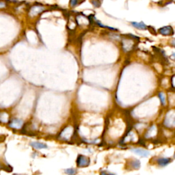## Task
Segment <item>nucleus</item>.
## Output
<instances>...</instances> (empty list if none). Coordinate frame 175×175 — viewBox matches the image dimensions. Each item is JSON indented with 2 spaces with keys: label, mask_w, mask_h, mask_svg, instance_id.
I'll list each match as a JSON object with an SVG mask.
<instances>
[{
  "label": "nucleus",
  "mask_w": 175,
  "mask_h": 175,
  "mask_svg": "<svg viewBox=\"0 0 175 175\" xmlns=\"http://www.w3.org/2000/svg\"><path fill=\"white\" fill-rule=\"evenodd\" d=\"M65 173L67 174L68 175H75L77 171L75 170L74 168H68V169H66L65 170Z\"/></svg>",
  "instance_id": "nucleus-12"
},
{
  "label": "nucleus",
  "mask_w": 175,
  "mask_h": 175,
  "mask_svg": "<svg viewBox=\"0 0 175 175\" xmlns=\"http://www.w3.org/2000/svg\"><path fill=\"white\" fill-rule=\"evenodd\" d=\"M91 3L93 4L94 6L96 8L100 7V6L101 4V0H91Z\"/></svg>",
  "instance_id": "nucleus-13"
},
{
  "label": "nucleus",
  "mask_w": 175,
  "mask_h": 175,
  "mask_svg": "<svg viewBox=\"0 0 175 175\" xmlns=\"http://www.w3.org/2000/svg\"><path fill=\"white\" fill-rule=\"evenodd\" d=\"M8 165H5L3 164V163H2L1 161H0V170H2V169H5V168H8ZM10 167V166H9Z\"/></svg>",
  "instance_id": "nucleus-15"
},
{
  "label": "nucleus",
  "mask_w": 175,
  "mask_h": 175,
  "mask_svg": "<svg viewBox=\"0 0 175 175\" xmlns=\"http://www.w3.org/2000/svg\"><path fill=\"white\" fill-rule=\"evenodd\" d=\"M13 175H21V174H13Z\"/></svg>",
  "instance_id": "nucleus-18"
},
{
  "label": "nucleus",
  "mask_w": 175,
  "mask_h": 175,
  "mask_svg": "<svg viewBox=\"0 0 175 175\" xmlns=\"http://www.w3.org/2000/svg\"><path fill=\"white\" fill-rule=\"evenodd\" d=\"M100 175H114V174H111V173H107L105 171H101Z\"/></svg>",
  "instance_id": "nucleus-17"
},
{
  "label": "nucleus",
  "mask_w": 175,
  "mask_h": 175,
  "mask_svg": "<svg viewBox=\"0 0 175 175\" xmlns=\"http://www.w3.org/2000/svg\"><path fill=\"white\" fill-rule=\"evenodd\" d=\"M30 145L32 147H33L34 149L40 150V149H45L47 148V146L45 144L38 142H30Z\"/></svg>",
  "instance_id": "nucleus-7"
},
{
  "label": "nucleus",
  "mask_w": 175,
  "mask_h": 175,
  "mask_svg": "<svg viewBox=\"0 0 175 175\" xmlns=\"http://www.w3.org/2000/svg\"><path fill=\"white\" fill-rule=\"evenodd\" d=\"M131 25L133 26L134 27L141 30H145L147 29V26L144 24L143 22H131Z\"/></svg>",
  "instance_id": "nucleus-9"
},
{
  "label": "nucleus",
  "mask_w": 175,
  "mask_h": 175,
  "mask_svg": "<svg viewBox=\"0 0 175 175\" xmlns=\"http://www.w3.org/2000/svg\"><path fill=\"white\" fill-rule=\"evenodd\" d=\"M131 165L133 169H139L140 167V162L138 159H135L134 161H131Z\"/></svg>",
  "instance_id": "nucleus-10"
},
{
  "label": "nucleus",
  "mask_w": 175,
  "mask_h": 175,
  "mask_svg": "<svg viewBox=\"0 0 175 175\" xmlns=\"http://www.w3.org/2000/svg\"><path fill=\"white\" fill-rule=\"evenodd\" d=\"M79 0H70V6H71V7L77 6H78L79 4Z\"/></svg>",
  "instance_id": "nucleus-14"
},
{
  "label": "nucleus",
  "mask_w": 175,
  "mask_h": 175,
  "mask_svg": "<svg viewBox=\"0 0 175 175\" xmlns=\"http://www.w3.org/2000/svg\"><path fill=\"white\" fill-rule=\"evenodd\" d=\"M44 10V7L40 6H33L31 8V10H30V15L31 17H35L36 15L42 13Z\"/></svg>",
  "instance_id": "nucleus-4"
},
{
  "label": "nucleus",
  "mask_w": 175,
  "mask_h": 175,
  "mask_svg": "<svg viewBox=\"0 0 175 175\" xmlns=\"http://www.w3.org/2000/svg\"><path fill=\"white\" fill-rule=\"evenodd\" d=\"M158 96L159 97V99H160V100H161V102L162 105H165V103H166V101H165V97L164 93H159L158 94Z\"/></svg>",
  "instance_id": "nucleus-11"
},
{
  "label": "nucleus",
  "mask_w": 175,
  "mask_h": 175,
  "mask_svg": "<svg viewBox=\"0 0 175 175\" xmlns=\"http://www.w3.org/2000/svg\"><path fill=\"white\" fill-rule=\"evenodd\" d=\"M172 159L170 158H164V157H161V158H159L157 161V164L159 165H160L161 167L165 166L168 164H170L171 162Z\"/></svg>",
  "instance_id": "nucleus-8"
},
{
  "label": "nucleus",
  "mask_w": 175,
  "mask_h": 175,
  "mask_svg": "<svg viewBox=\"0 0 175 175\" xmlns=\"http://www.w3.org/2000/svg\"><path fill=\"white\" fill-rule=\"evenodd\" d=\"M131 151L136 153L137 155L143 157H147L150 155L149 151L142 149H132Z\"/></svg>",
  "instance_id": "nucleus-6"
},
{
  "label": "nucleus",
  "mask_w": 175,
  "mask_h": 175,
  "mask_svg": "<svg viewBox=\"0 0 175 175\" xmlns=\"http://www.w3.org/2000/svg\"><path fill=\"white\" fill-rule=\"evenodd\" d=\"M159 32L162 35L169 36V35L173 34L174 31H173V29L172 28L171 26H165V27H161V28L159 29Z\"/></svg>",
  "instance_id": "nucleus-5"
},
{
  "label": "nucleus",
  "mask_w": 175,
  "mask_h": 175,
  "mask_svg": "<svg viewBox=\"0 0 175 175\" xmlns=\"http://www.w3.org/2000/svg\"><path fill=\"white\" fill-rule=\"evenodd\" d=\"M24 122L22 119L19 118H12L8 122V127L12 129L19 130L23 127Z\"/></svg>",
  "instance_id": "nucleus-1"
},
{
  "label": "nucleus",
  "mask_w": 175,
  "mask_h": 175,
  "mask_svg": "<svg viewBox=\"0 0 175 175\" xmlns=\"http://www.w3.org/2000/svg\"><path fill=\"white\" fill-rule=\"evenodd\" d=\"M10 117L9 113L6 111H0V124L6 125L10 121Z\"/></svg>",
  "instance_id": "nucleus-3"
},
{
  "label": "nucleus",
  "mask_w": 175,
  "mask_h": 175,
  "mask_svg": "<svg viewBox=\"0 0 175 175\" xmlns=\"http://www.w3.org/2000/svg\"><path fill=\"white\" fill-rule=\"evenodd\" d=\"M6 7V4L4 2H0V8H4Z\"/></svg>",
  "instance_id": "nucleus-16"
},
{
  "label": "nucleus",
  "mask_w": 175,
  "mask_h": 175,
  "mask_svg": "<svg viewBox=\"0 0 175 175\" xmlns=\"http://www.w3.org/2000/svg\"><path fill=\"white\" fill-rule=\"evenodd\" d=\"M77 165L79 168H85L89 165L90 163V159L83 155H79L77 159Z\"/></svg>",
  "instance_id": "nucleus-2"
}]
</instances>
